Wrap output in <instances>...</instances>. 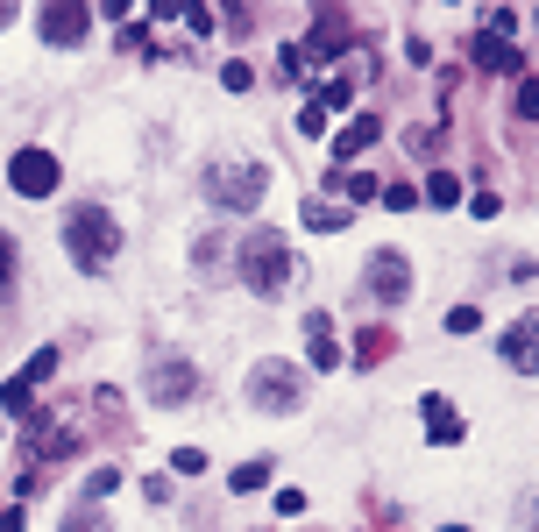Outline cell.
Here are the masks:
<instances>
[{
  "label": "cell",
  "mask_w": 539,
  "mask_h": 532,
  "mask_svg": "<svg viewBox=\"0 0 539 532\" xmlns=\"http://www.w3.org/2000/svg\"><path fill=\"white\" fill-rule=\"evenodd\" d=\"M263 185H270V171H263L256 157H220V164H206V178H199L206 206H220V213H256V206H263Z\"/></svg>",
  "instance_id": "3957f363"
},
{
  "label": "cell",
  "mask_w": 539,
  "mask_h": 532,
  "mask_svg": "<svg viewBox=\"0 0 539 532\" xmlns=\"http://www.w3.org/2000/svg\"><path fill=\"white\" fill-rule=\"evenodd\" d=\"M469 64H476V71H511V79H518V50H511V36H497V29L469 36Z\"/></svg>",
  "instance_id": "4fadbf2b"
},
{
  "label": "cell",
  "mask_w": 539,
  "mask_h": 532,
  "mask_svg": "<svg viewBox=\"0 0 539 532\" xmlns=\"http://www.w3.org/2000/svg\"><path fill=\"white\" fill-rule=\"evenodd\" d=\"M15 8H22V0H0V29H8V22H15Z\"/></svg>",
  "instance_id": "836d02e7"
},
{
  "label": "cell",
  "mask_w": 539,
  "mask_h": 532,
  "mask_svg": "<svg viewBox=\"0 0 539 532\" xmlns=\"http://www.w3.org/2000/svg\"><path fill=\"white\" fill-rule=\"evenodd\" d=\"M171 469H178V476H199V469H206V454H199V447H178V462H171Z\"/></svg>",
  "instance_id": "4dcf8cb0"
},
{
  "label": "cell",
  "mask_w": 539,
  "mask_h": 532,
  "mask_svg": "<svg viewBox=\"0 0 539 532\" xmlns=\"http://www.w3.org/2000/svg\"><path fill=\"white\" fill-rule=\"evenodd\" d=\"M291 270H298V256H291V242L277 235V227H263V235H249V242L235 249V277H242L256 298H284V291H291Z\"/></svg>",
  "instance_id": "7a4b0ae2"
},
{
  "label": "cell",
  "mask_w": 539,
  "mask_h": 532,
  "mask_svg": "<svg viewBox=\"0 0 539 532\" xmlns=\"http://www.w3.org/2000/svg\"><path fill=\"white\" fill-rule=\"evenodd\" d=\"M334 185L348 192V206H362V199H376V192H383V185H376L369 171H348V178H334Z\"/></svg>",
  "instance_id": "603a6c76"
},
{
  "label": "cell",
  "mask_w": 539,
  "mask_h": 532,
  "mask_svg": "<svg viewBox=\"0 0 539 532\" xmlns=\"http://www.w3.org/2000/svg\"><path fill=\"white\" fill-rule=\"evenodd\" d=\"M227 483H235V490H263V483H270V462H242Z\"/></svg>",
  "instance_id": "d4e9b609"
},
{
  "label": "cell",
  "mask_w": 539,
  "mask_h": 532,
  "mask_svg": "<svg viewBox=\"0 0 539 532\" xmlns=\"http://www.w3.org/2000/svg\"><path fill=\"white\" fill-rule=\"evenodd\" d=\"M8 185H15L22 199H50V192L64 185V164L50 157V149L29 142V149H15V157H8Z\"/></svg>",
  "instance_id": "5b68a950"
},
{
  "label": "cell",
  "mask_w": 539,
  "mask_h": 532,
  "mask_svg": "<svg viewBox=\"0 0 539 532\" xmlns=\"http://www.w3.org/2000/svg\"><path fill=\"white\" fill-rule=\"evenodd\" d=\"M426 199H433V206H461V178H454V171H433V178H426Z\"/></svg>",
  "instance_id": "ffe728a7"
},
{
  "label": "cell",
  "mask_w": 539,
  "mask_h": 532,
  "mask_svg": "<svg viewBox=\"0 0 539 532\" xmlns=\"http://www.w3.org/2000/svg\"><path fill=\"white\" fill-rule=\"evenodd\" d=\"M376 135H383V121H376V114H355V121L334 135V157H341V164H348V157H362V149H369Z\"/></svg>",
  "instance_id": "2e32d148"
},
{
  "label": "cell",
  "mask_w": 539,
  "mask_h": 532,
  "mask_svg": "<svg viewBox=\"0 0 539 532\" xmlns=\"http://www.w3.org/2000/svg\"><path fill=\"white\" fill-rule=\"evenodd\" d=\"M249 405L256 412H298L305 405V376L291 362H256L249 369Z\"/></svg>",
  "instance_id": "277c9868"
},
{
  "label": "cell",
  "mask_w": 539,
  "mask_h": 532,
  "mask_svg": "<svg viewBox=\"0 0 539 532\" xmlns=\"http://www.w3.org/2000/svg\"><path fill=\"white\" fill-rule=\"evenodd\" d=\"M419 412H426V440H433V447H454V440H461V412H454L440 391H433Z\"/></svg>",
  "instance_id": "9a60e30c"
},
{
  "label": "cell",
  "mask_w": 539,
  "mask_h": 532,
  "mask_svg": "<svg viewBox=\"0 0 539 532\" xmlns=\"http://www.w3.org/2000/svg\"><path fill=\"white\" fill-rule=\"evenodd\" d=\"M171 22H185L192 36H206V29H213V8H206V0H178V8H171Z\"/></svg>",
  "instance_id": "ac0fdd59"
},
{
  "label": "cell",
  "mask_w": 539,
  "mask_h": 532,
  "mask_svg": "<svg viewBox=\"0 0 539 532\" xmlns=\"http://www.w3.org/2000/svg\"><path fill=\"white\" fill-rule=\"evenodd\" d=\"M57 362H64L57 348H36V355L22 362V376H8V384H0V405H8L15 419H29V398H36V391L50 384V376H57Z\"/></svg>",
  "instance_id": "ba28073f"
},
{
  "label": "cell",
  "mask_w": 539,
  "mask_h": 532,
  "mask_svg": "<svg viewBox=\"0 0 539 532\" xmlns=\"http://www.w3.org/2000/svg\"><path fill=\"white\" fill-rule=\"evenodd\" d=\"M149 398H157V405H185V398H199V369L178 362V355L149 362Z\"/></svg>",
  "instance_id": "30bf717a"
},
{
  "label": "cell",
  "mask_w": 539,
  "mask_h": 532,
  "mask_svg": "<svg viewBox=\"0 0 539 532\" xmlns=\"http://www.w3.org/2000/svg\"><path fill=\"white\" fill-rule=\"evenodd\" d=\"M298 128H305V135H327V107L305 100V107H298Z\"/></svg>",
  "instance_id": "484cf974"
},
{
  "label": "cell",
  "mask_w": 539,
  "mask_h": 532,
  "mask_svg": "<svg viewBox=\"0 0 539 532\" xmlns=\"http://www.w3.org/2000/svg\"><path fill=\"white\" fill-rule=\"evenodd\" d=\"M341 43H348V29H341V22L327 15V22H320L313 36H305V43H284V71H291V79H298V71H313L320 57H334Z\"/></svg>",
  "instance_id": "8fae6325"
},
{
  "label": "cell",
  "mask_w": 539,
  "mask_h": 532,
  "mask_svg": "<svg viewBox=\"0 0 539 532\" xmlns=\"http://www.w3.org/2000/svg\"><path fill=\"white\" fill-rule=\"evenodd\" d=\"M405 291H412L405 256H398V249H376V256H369V298H376V306H405Z\"/></svg>",
  "instance_id": "9c48e42d"
},
{
  "label": "cell",
  "mask_w": 539,
  "mask_h": 532,
  "mask_svg": "<svg viewBox=\"0 0 539 532\" xmlns=\"http://www.w3.org/2000/svg\"><path fill=\"white\" fill-rule=\"evenodd\" d=\"M192 263H199L206 277H220V270H227V242H220V235H206V242L192 249Z\"/></svg>",
  "instance_id": "44dd1931"
},
{
  "label": "cell",
  "mask_w": 539,
  "mask_h": 532,
  "mask_svg": "<svg viewBox=\"0 0 539 532\" xmlns=\"http://www.w3.org/2000/svg\"><path fill=\"white\" fill-rule=\"evenodd\" d=\"M8 284H15V235H0V298H8Z\"/></svg>",
  "instance_id": "f1b7e54d"
},
{
  "label": "cell",
  "mask_w": 539,
  "mask_h": 532,
  "mask_svg": "<svg viewBox=\"0 0 539 532\" xmlns=\"http://www.w3.org/2000/svg\"><path fill=\"white\" fill-rule=\"evenodd\" d=\"M511 107H518V121H539V86L518 71V93H511Z\"/></svg>",
  "instance_id": "cb8c5ba5"
},
{
  "label": "cell",
  "mask_w": 539,
  "mask_h": 532,
  "mask_svg": "<svg viewBox=\"0 0 539 532\" xmlns=\"http://www.w3.org/2000/svg\"><path fill=\"white\" fill-rule=\"evenodd\" d=\"M220 86H227V93H249V86H256V71H249V64H227V71H220Z\"/></svg>",
  "instance_id": "83f0119b"
},
{
  "label": "cell",
  "mask_w": 539,
  "mask_h": 532,
  "mask_svg": "<svg viewBox=\"0 0 539 532\" xmlns=\"http://www.w3.org/2000/svg\"><path fill=\"white\" fill-rule=\"evenodd\" d=\"M469 213H476V220H497V213H504V199H497V192H476V199H469Z\"/></svg>",
  "instance_id": "f546056e"
},
{
  "label": "cell",
  "mask_w": 539,
  "mask_h": 532,
  "mask_svg": "<svg viewBox=\"0 0 539 532\" xmlns=\"http://www.w3.org/2000/svg\"><path fill=\"white\" fill-rule=\"evenodd\" d=\"M22 454H29V462H57V454H79V426H64L57 412H29V419H22Z\"/></svg>",
  "instance_id": "8992f818"
},
{
  "label": "cell",
  "mask_w": 539,
  "mask_h": 532,
  "mask_svg": "<svg viewBox=\"0 0 539 532\" xmlns=\"http://www.w3.org/2000/svg\"><path fill=\"white\" fill-rule=\"evenodd\" d=\"M64 532H114V525L100 518V504H71L64 511Z\"/></svg>",
  "instance_id": "d6986e66"
},
{
  "label": "cell",
  "mask_w": 539,
  "mask_h": 532,
  "mask_svg": "<svg viewBox=\"0 0 539 532\" xmlns=\"http://www.w3.org/2000/svg\"><path fill=\"white\" fill-rule=\"evenodd\" d=\"M107 15H114V22H128V15H135V0H107Z\"/></svg>",
  "instance_id": "d6a6232c"
},
{
  "label": "cell",
  "mask_w": 539,
  "mask_h": 532,
  "mask_svg": "<svg viewBox=\"0 0 539 532\" xmlns=\"http://www.w3.org/2000/svg\"><path fill=\"white\" fill-rule=\"evenodd\" d=\"M504 362H511L518 376H539V313L518 320V327H504Z\"/></svg>",
  "instance_id": "7c38bea8"
},
{
  "label": "cell",
  "mask_w": 539,
  "mask_h": 532,
  "mask_svg": "<svg viewBox=\"0 0 539 532\" xmlns=\"http://www.w3.org/2000/svg\"><path fill=\"white\" fill-rule=\"evenodd\" d=\"M348 100H355V79H348V71H341V79H327V86H320V107H327V114H341Z\"/></svg>",
  "instance_id": "7402d4cb"
},
{
  "label": "cell",
  "mask_w": 539,
  "mask_h": 532,
  "mask_svg": "<svg viewBox=\"0 0 539 532\" xmlns=\"http://www.w3.org/2000/svg\"><path fill=\"white\" fill-rule=\"evenodd\" d=\"M36 29H43V43H57V50H79L86 29H93V8H86V0H43Z\"/></svg>",
  "instance_id": "52a82bcc"
},
{
  "label": "cell",
  "mask_w": 539,
  "mask_h": 532,
  "mask_svg": "<svg viewBox=\"0 0 539 532\" xmlns=\"http://www.w3.org/2000/svg\"><path fill=\"white\" fill-rule=\"evenodd\" d=\"M476 327H483L476 306H454V313H447V334H476Z\"/></svg>",
  "instance_id": "4316f807"
},
{
  "label": "cell",
  "mask_w": 539,
  "mask_h": 532,
  "mask_svg": "<svg viewBox=\"0 0 539 532\" xmlns=\"http://www.w3.org/2000/svg\"><path fill=\"white\" fill-rule=\"evenodd\" d=\"M305 355H313V369H341V341H334V320L327 313H305Z\"/></svg>",
  "instance_id": "5bb4252c"
},
{
  "label": "cell",
  "mask_w": 539,
  "mask_h": 532,
  "mask_svg": "<svg viewBox=\"0 0 539 532\" xmlns=\"http://www.w3.org/2000/svg\"><path fill=\"white\" fill-rule=\"evenodd\" d=\"M114 483H121V469H93V483H86V497H107Z\"/></svg>",
  "instance_id": "1f68e13d"
},
{
  "label": "cell",
  "mask_w": 539,
  "mask_h": 532,
  "mask_svg": "<svg viewBox=\"0 0 539 532\" xmlns=\"http://www.w3.org/2000/svg\"><path fill=\"white\" fill-rule=\"evenodd\" d=\"M348 213H355V206H327V199H305V213H298V220L313 227V235H334V227H348Z\"/></svg>",
  "instance_id": "e0dca14e"
},
{
  "label": "cell",
  "mask_w": 539,
  "mask_h": 532,
  "mask_svg": "<svg viewBox=\"0 0 539 532\" xmlns=\"http://www.w3.org/2000/svg\"><path fill=\"white\" fill-rule=\"evenodd\" d=\"M64 249H71V263H79L86 277H107L114 256H121V220L107 206H93V199L64 206Z\"/></svg>",
  "instance_id": "6da1fadb"
}]
</instances>
